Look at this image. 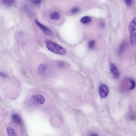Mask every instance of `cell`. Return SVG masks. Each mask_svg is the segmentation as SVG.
<instances>
[{
    "mask_svg": "<svg viewBox=\"0 0 136 136\" xmlns=\"http://www.w3.org/2000/svg\"><path fill=\"white\" fill-rule=\"evenodd\" d=\"M79 10V8L78 7H74L72 9L71 13L72 14H75L78 13Z\"/></svg>",
    "mask_w": 136,
    "mask_h": 136,
    "instance_id": "obj_17",
    "label": "cell"
},
{
    "mask_svg": "<svg viewBox=\"0 0 136 136\" xmlns=\"http://www.w3.org/2000/svg\"><path fill=\"white\" fill-rule=\"evenodd\" d=\"M125 3L126 5L128 6H130L131 5V4H132V0H125Z\"/></svg>",
    "mask_w": 136,
    "mask_h": 136,
    "instance_id": "obj_20",
    "label": "cell"
},
{
    "mask_svg": "<svg viewBox=\"0 0 136 136\" xmlns=\"http://www.w3.org/2000/svg\"><path fill=\"white\" fill-rule=\"evenodd\" d=\"M1 75L2 77H6V76L5 74L3 73H1Z\"/></svg>",
    "mask_w": 136,
    "mask_h": 136,
    "instance_id": "obj_23",
    "label": "cell"
},
{
    "mask_svg": "<svg viewBox=\"0 0 136 136\" xmlns=\"http://www.w3.org/2000/svg\"><path fill=\"white\" fill-rule=\"evenodd\" d=\"M99 93L101 98H104L107 96L109 92V89L107 86L102 84L99 86Z\"/></svg>",
    "mask_w": 136,
    "mask_h": 136,
    "instance_id": "obj_6",
    "label": "cell"
},
{
    "mask_svg": "<svg viewBox=\"0 0 136 136\" xmlns=\"http://www.w3.org/2000/svg\"><path fill=\"white\" fill-rule=\"evenodd\" d=\"M91 21V19L90 17L85 16L83 17L81 19V22L84 24L89 23Z\"/></svg>",
    "mask_w": 136,
    "mask_h": 136,
    "instance_id": "obj_12",
    "label": "cell"
},
{
    "mask_svg": "<svg viewBox=\"0 0 136 136\" xmlns=\"http://www.w3.org/2000/svg\"></svg>",
    "mask_w": 136,
    "mask_h": 136,
    "instance_id": "obj_24",
    "label": "cell"
},
{
    "mask_svg": "<svg viewBox=\"0 0 136 136\" xmlns=\"http://www.w3.org/2000/svg\"><path fill=\"white\" fill-rule=\"evenodd\" d=\"M32 99L35 102L41 104H44L45 101L44 97L40 95H34L32 97Z\"/></svg>",
    "mask_w": 136,
    "mask_h": 136,
    "instance_id": "obj_8",
    "label": "cell"
},
{
    "mask_svg": "<svg viewBox=\"0 0 136 136\" xmlns=\"http://www.w3.org/2000/svg\"><path fill=\"white\" fill-rule=\"evenodd\" d=\"M45 44L48 49L52 53L62 55L66 53V51L64 48L52 40H46Z\"/></svg>",
    "mask_w": 136,
    "mask_h": 136,
    "instance_id": "obj_2",
    "label": "cell"
},
{
    "mask_svg": "<svg viewBox=\"0 0 136 136\" xmlns=\"http://www.w3.org/2000/svg\"><path fill=\"white\" fill-rule=\"evenodd\" d=\"M38 71L39 74L46 77H49L52 74V71L50 68L44 64L39 65L38 68Z\"/></svg>",
    "mask_w": 136,
    "mask_h": 136,
    "instance_id": "obj_4",
    "label": "cell"
},
{
    "mask_svg": "<svg viewBox=\"0 0 136 136\" xmlns=\"http://www.w3.org/2000/svg\"><path fill=\"white\" fill-rule=\"evenodd\" d=\"M105 26V22H102L100 24V26L101 28H103Z\"/></svg>",
    "mask_w": 136,
    "mask_h": 136,
    "instance_id": "obj_21",
    "label": "cell"
},
{
    "mask_svg": "<svg viewBox=\"0 0 136 136\" xmlns=\"http://www.w3.org/2000/svg\"><path fill=\"white\" fill-rule=\"evenodd\" d=\"M89 136H99L97 134L95 133H92L90 134Z\"/></svg>",
    "mask_w": 136,
    "mask_h": 136,
    "instance_id": "obj_22",
    "label": "cell"
},
{
    "mask_svg": "<svg viewBox=\"0 0 136 136\" xmlns=\"http://www.w3.org/2000/svg\"><path fill=\"white\" fill-rule=\"evenodd\" d=\"M11 119L12 121L14 123L23 125L21 118L19 115L16 114H13L11 116Z\"/></svg>",
    "mask_w": 136,
    "mask_h": 136,
    "instance_id": "obj_9",
    "label": "cell"
},
{
    "mask_svg": "<svg viewBox=\"0 0 136 136\" xmlns=\"http://www.w3.org/2000/svg\"><path fill=\"white\" fill-rule=\"evenodd\" d=\"M69 65L67 63L63 61H59L58 63V67L62 68L67 67Z\"/></svg>",
    "mask_w": 136,
    "mask_h": 136,
    "instance_id": "obj_13",
    "label": "cell"
},
{
    "mask_svg": "<svg viewBox=\"0 0 136 136\" xmlns=\"http://www.w3.org/2000/svg\"><path fill=\"white\" fill-rule=\"evenodd\" d=\"M49 17L51 19L53 20H58L60 18L59 14L56 12L52 13L50 15Z\"/></svg>",
    "mask_w": 136,
    "mask_h": 136,
    "instance_id": "obj_11",
    "label": "cell"
},
{
    "mask_svg": "<svg viewBox=\"0 0 136 136\" xmlns=\"http://www.w3.org/2000/svg\"><path fill=\"white\" fill-rule=\"evenodd\" d=\"M129 119L131 120H134L136 119V115L132 114L130 115L129 117Z\"/></svg>",
    "mask_w": 136,
    "mask_h": 136,
    "instance_id": "obj_19",
    "label": "cell"
},
{
    "mask_svg": "<svg viewBox=\"0 0 136 136\" xmlns=\"http://www.w3.org/2000/svg\"><path fill=\"white\" fill-rule=\"evenodd\" d=\"M129 82L131 83V87L130 88V90H132L136 87V84L134 80L132 79H130L129 80Z\"/></svg>",
    "mask_w": 136,
    "mask_h": 136,
    "instance_id": "obj_15",
    "label": "cell"
},
{
    "mask_svg": "<svg viewBox=\"0 0 136 136\" xmlns=\"http://www.w3.org/2000/svg\"><path fill=\"white\" fill-rule=\"evenodd\" d=\"M126 45L125 43H123L121 45V47H120L119 49V53H121L122 52H123L124 51V50L125 49Z\"/></svg>",
    "mask_w": 136,
    "mask_h": 136,
    "instance_id": "obj_16",
    "label": "cell"
},
{
    "mask_svg": "<svg viewBox=\"0 0 136 136\" xmlns=\"http://www.w3.org/2000/svg\"><path fill=\"white\" fill-rule=\"evenodd\" d=\"M110 70L111 74L115 78H119L120 73L119 70L114 64H112L110 65Z\"/></svg>",
    "mask_w": 136,
    "mask_h": 136,
    "instance_id": "obj_7",
    "label": "cell"
},
{
    "mask_svg": "<svg viewBox=\"0 0 136 136\" xmlns=\"http://www.w3.org/2000/svg\"><path fill=\"white\" fill-rule=\"evenodd\" d=\"M23 126L14 123L5 124L1 128V136H22Z\"/></svg>",
    "mask_w": 136,
    "mask_h": 136,
    "instance_id": "obj_1",
    "label": "cell"
},
{
    "mask_svg": "<svg viewBox=\"0 0 136 136\" xmlns=\"http://www.w3.org/2000/svg\"><path fill=\"white\" fill-rule=\"evenodd\" d=\"M1 3L4 5L8 6H10L14 4L15 1L14 0H2L1 1Z\"/></svg>",
    "mask_w": 136,
    "mask_h": 136,
    "instance_id": "obj_10",
    "label": "cell"
},
{
    "mask_svg": "<svg viewBox=\"0 0 136 136\" xmlns=\"http://www.w3.org/2000/svg\"><path fill=\"white\" fill-rule=\"evenodd\" d=\"M128 30L131 44L135 46L136 45V18H134L130 21Z\"/></svg>",
    "mask_w": 136,
    "mask_h": 136,
    "instance_id": "obj_3",
    "label": "cell"
},
{
    "mask_svg": "<svg viewBox=\"0 0 136 136\" xmlns=\"http://www.w3.org/2000/svg\"><path fill=\"white\" fill-rule=\"evenodd\" d=\"M35 22L36 24L41 29L45 34L49 36L53 35V32L50 29L44 24L40 23L37 19L35 20Z\"/></svg>",
    "mask_w": 136,
    "mask_h": 136,
    "instance_id": "obj_5",
    "label": "cell"
},
{
    "mask_svg": "<svg viewBox=\"0 0 136 136\" xmlns=\"http://www.w3.org/2000/svg\"><path fill=\"white\" fill-rule=\"evenodd\" d=\"M95 43L96 42L94 40H90L88 44V46L89 48L90 49H93L94 47Z\"/></svg>",
    "mask_w": 136,
    "mask_h": 136,
    "instance_id": "obj_14",
    "label": "cell"
},
{
    "mask_svg": "<svg viewBox=\"0 0 136 136\" xmlns=\"http://www.w3.org/2000/svg\"><path fill=\"white\" fill-rule=\"evenodd\" d=\"M30 1L32 3L36 5H40L42 3L41 0H31Z\"/></svg>",
    "mask_w": 136,
    "mask_h": 136,
    "instance_id": "obj_18",
    "label": "cell"
}]
</instances>
